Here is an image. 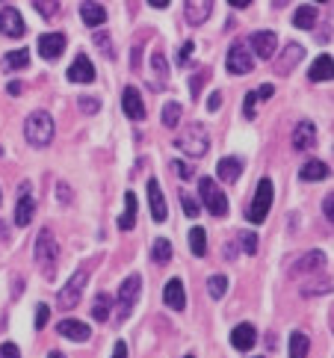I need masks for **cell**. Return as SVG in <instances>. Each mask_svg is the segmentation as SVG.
I'll return each mask as SVG.
<instances>
[{"label":"cell","mask_w":334,"mask_h":358,"mask_svg":"<svg viewBox=\"0 0 334 358\" xmlns=\"http://www.w3.org/2000/svg\"><path fill=\"white\" fill-rule=\"evenodd\" d=\"M175 145L181 151H187L190 157H204L207 148H210V133L202 121H192V125H187V130L175 140Z\"/></svg>","instance_id":"3"},{"label":"cell","mask_w":334,"mask_h":358,"mask_svg":"<svg viewBox=\"0 0 334 358\" xmlns=\"http://www.w3.org/2000/svg\"><path fill=\"white\" fill-rule=\"evenodd\" d=\"M181 113H183V107L178 101H169V104H163V113H160V119H163V125L169 130H175L181 125Z\"/></svg>","instance_id":"28"},{"label":"cell","mask_w":334,"mask_h":358,"mask_svg":"<svg viewBox=\"0 0 334 358\" xmlns=\"http://www.w3.org/2000/svg\"><path fill=\"white\" fill-rule=\"evenodd\" d=\"M109 311H113V308H109V296H107V293H98L95 302H92V317L98 320V323H107Z\"/></svg>","instance_id":"31"},{"label":"cell","mask_w":334,"mask_h":358,"mask_svg":"<svg viewBox=\"0 0 334 358\" xmlns=\"http://www.w3.org/2000/svg\"><path fill=\"white\" fill-rule=\"evenodd\" d=\"M9 95H21V83L12 80V83H9Z\"/></svg>","instance_id":"55"},{"label":"cell","mask_w":334,"mask_h":358,"mask_svg":"<svg viewBox=\"0 0 334 358\" xmlns=\"http://www.w3.org/2000/svg\"><path fill=\"white\" fill-rule=\"evenodd\" d=\"M27 66H30V54L24 51V47H21V51H9L6 59H3V68L6 71H21V68H27Z\"/></svg>","instance_id":"30"},{"label":"cell","mask_w":334,"mask_h":358,"mask_svg":"<svg viewBox=\"0 0 334 358\" xmlns=\"http://www.w3.org/2000/svg\"><path fill=\"white\" fill-rule=\"evenodd\" d=\"M163 302L172 308V311H183V308H187V290H183V281L181 278H172L169 285H166Z\"/></svg>","instance_id":"18"},{"label":"cell","mask_w":334,"mask_h":358,"mask_svg":"<svg viewBox=\"0 0 334 358\" xmlns=\"http://www.w3.org/2000/svg\"><path fill=\"white\" fill-rule=\"evenodd\" d=\"M314 3H328V0H314Z\"/></svg>","instance_id":"58"},{"label":"cell","mask_w":334,"mask_h":358,"mask_svg":"<svg viewBox=\"0 0 334 358\" xmlns=\"http://www.w3.org/2000/svg\"><path fill=\"white\" fill-rule=\"evenodd\" d=\"M326 267V255L323 252H308V255H302V258H296V264L290 267V276L296 278V276H311V273H319V269Z\"/></svg>","instance_id":"12"},{"label":"cell","mask_w":334,"mask_h":358,"mask_svg":"<svg viewBox=\"0 0 334 358\" xmlns=\"http://www.w3.org/2000/svg\"><path fill=\"white\" fill-rule=\"evenodd\" d=\"M36 9H39L45 18H51V15H56V0H36Z\"/></svg>","instance_id":"41"},{"label":"cell","mask_w":334,"mask_h":358,"mask_svg":"<svg viewBox=\"0 0 334 358\" xmlns=\"http://www.w3.org/2000/svg\"><path fill=\"white\" fill-rule=\"evenodd\" d=\"M47 317H51V308H47V305H36V329H45Z\"/></svg>","instance_id":"42"},{"label":"cell","mask_w":334,"mask_h":358,"mask_svg":"<svg viewBox=\"0 0 334 358\" xmlns=\"http://www.w3.org/2000/svg\"><path fill=\"white\" fill-rule=\"evenodd\" d=\"M66 51V36L63 33H42L39 36V54L42 59H56Z\"/></svg>","instance_id":"14"},{"label":"cell","mask_w":334,"mask_h":358,"mask_svg":"<svg viewBox=\"0 0 334 358\" xmlns=\"http://www.w3.org/2000/svg\"><path fill=\"white\" fill-rule=\"evenodd\" d=\"M255 107H257V95H255V92H249V95H245V104H243L245 119H255Z\"/></svg>","instance_id":"43"},{"label":"cell","mask_w":334,"mask_h":358,"mask_svg":"<svg viewBox=\"0 0 334 358\" xmlns=\"http://www.w3.org/2000/svg\"><path fill=\"white\" fill-rule=\"evenodd\" d=\"M308 350H311V341H308L305 331H293L290 335V358H308Z\"/></svg>","instance_id":"29"},{"label":"cell","mask_w":334,"mask_h":358,"mask_svg":"<svg viewBox=\"0 0 334 358\" xmlns=\"http://www.w3.org/2000/svg\"><path fill=\"white\" fill-rule=\"evenodd\" d=\"M249 3H252V0H231V6H237V9H245Z\"/></svg>","instance_id":"56"},{"label":"cell","mask_w":334,"mask_h":358,"mask_svg":"<svg viewBox=\"0 0 334 358\" xmlns=\"http://www.w3.org/2000/svg\"><path fill=\"white\" fill-rule=\"evenodd\" d=\"M249 45H252V54H257V59H272L278 51V36L272 30H257L249 36Z\"/></svg>","instance_id":"10"},{"label":"cell","mask_w":334,"mask_h":358,"mask_svg":"<svg viewBox=\"0 0 334 358\" xmlns=\"http://www.w3.org/2000/svg\"><path fill=\"white\" fill-rule=\"evenodd\" d=\"M80 18L86 21V27H101L107 21V9L101 3H83L80 6Z\"/></svg>","instance_id":"24"},{"label":"cell","mask_w":334,"mask_h":358,"mask_svg":"<svg viewBox=\"0 0 334 358\" xmlns=\"http://www.w3.org/2000/svg\"><path fill=\"white\" fill-rule=\"evenodd\" d=\"M269 207H272V181H269V178H264L261 184H257V193H255V199H252L249 219L261 225V222L266 219V214H269Z\"/></svg>","instance_id":"8"},{"label":"cell","mask_w":334,"mask_h":358,"mask_svg":"<svg viewBox=\"0 0 334 358\" xmlns=\"http://www.w3.org/2000/svg\"><path fill=\"white\" fill-rule=\"evenodd\" d=\"M80 110L83 113H98V110H101V101H98V98H92V95H80Z\"/></svg>","instance_id":"40"},{"label":"cell","mask_w":334,"mask_h":358,"mask_svg":"<svg viewBox=\"0 0 334 358\" xmlns=\"http://www.w3.org/2000/svg\"><path fill=\"white\" fill-rule=\"evenodd\" d=\"M0 202H3V193H0Z\"/></svg>","instance_id":"59"},{"label":"cell","mask_w":334,"mask_h":358,"mask_svg":"<svg viewBox=\"0 0 334 358\" xmlns=\"http://www.w3.org/2000/svg\"><path fill=\"white\" fill-rule=\"evenodd\" d=\"M151 258H154V264H166L169 258H172V243L169 240H154V249H151Z\"/></svg>","instance_id":"34"},{"label":"cell","mask_w":334,"mask_h":358,"mask_svg":"<svg viewBox=\"0 0 334 358\" xmlns=\"http://www.w3.org/2000/svg\"><path fill=\"white\" fill-rule=\"evenodd\" d=\"M240 172H243V160L240 157H222L219 160V166H216V175L219 181H225V184H234L240 178Z\"/></svg>","instance_id":"23"},{"label":"cell","mask_w":334,"mask_h":358,"mask_svg":"<svg viewBox=\"0 0 334 358\" xmlns=\"http://www.w3.org/2000/svg\"><path fill=\"white\" fill-rule=\"evenodd\" d=\"M139 288H142L139 276H128L125 281H121L119 296H116V323L128 320V314L133 311V305H136V296H139Z\"/></svg>","instance_id":"5"},{"label":"cell","mask_w":334,"mask_h":358,"mask_svg":"<svg viewBox=\"0 0 334 358\" xmlns=\"http://www.w3.org/2000/svg\"><path fill=\"white\" fill-rule=\"evenodd\" d=\"M323 214H326V219H328V225H331V219H334V199L328 195V199L323 202Z\"/></svg>","instance_id":"50"},{"label":"cell","mask_w":334,"mask_h":358,"mask_svg":"<svg viewBox=\"0 0 334 358\" xmlns=\"http://www.w3.org/2000/svg\"><path fill=\"white\" fill-rule=\"evenodd\" d=\"M207 290H210V296H213V299H222V296H225V290H228V278L225 276H213L207 281Z\"/></svg>","instance_id":"35"},{"label":"cell","mask_w":334,"mask_h":358,"mask_svg":"<svg viewBox=\"0 0 334 358\" xmlns=\"http://www.w3.org/2000/svg\"><path fill=\"white\" fill-rule=\"evenodd\" d=\"M148 3H151L154 9H166V6H169V0H148Z\"/></svg>","instance_id":"54"},{"label":"cell","mask_w":334,"mask_h":358,"mask_svg":"<svg viewBox=\"0 0 334 358\" xmlns=\"http://www.w3.org/2000/svg\"><path fill=\"white\" fill-rule=\"evenodd\" d=\"M192 51H195V45H192V42H183V45H181V54H178V63L187 66L190 57H192Z\"/></svg>","instance_id":"45"},{"label":"cell","mask_w":334,"mask_h":358,"mask_svg":"<svg viewBox=\"0 0 334 358\" xmlns=\"http://www.w3.org/2000/svg\"><path fill=\"white\" fill-rule=\"evenodd\" d=\"M0 33L9 36V39H21L24 33H27V27H24V18H21V12L18 9H0Z\"/></svg>","instance_id":"11"},{"label":"cell","mask_w":334,"mask_h":358,"mask_svg":"<svg viewBox=\"0 0 334 358\" xmlns=\"http://www.w3.org/2000/svg\"><path fill=\"white\" fill-rule=\"evenodd\" d=\"M172 169H175V172H178V178H183V181H192V178H195L192 166H187V163H172Z\"/></svg>","instance_id":"44"},{"label":"cell","mask_w":334,"mask_h":358,"mask_svg":"<svg viewBox=\"0 0 334 358\" xmlns=\"http://www.w3.org/2000/svg\"><path fill=\"white\" fill-rule=\"evenodd\" d=\"M210 12H213V0H187V3H183V15H187L192 27H202L210 18Z\"/></svg>","instance_id":"13"},{"label":"cell","mask_w":334,"mask_h":358,"mask_svg":"<svg viewBox=\"0 0 334 358\" xmlns=\"http://www.w3.org/2000/svg\"><path fill=\"white\" fill-rule=\"evenodd\" d=\"M305 57V51H302V45H287L281 51V57L275 59V71L278 74H290L293 68H296V63Z\"/></svg>","instance_id":"22"},{"label":"cell","mask_w":334,"mask_h":358,"mask_svg":"<svg viewBox=\"0 0 334 358\" xmlns=\"http://www.w3.org/2000/svg\"><path fill=\"white\" fill-rule=\"evenodd\" d=\"M0 358H21V350L15 343H0Z\"/></svg>","instance_id":"46"},{"label":"cell","mask_w":334,"mask_h":358,"mask_svg":"<svg viewBox=\"0 0 334 358\" xmlns=\"http://www.w3.org/2000/svg\"><path fill=\"white\" fill-rule=\"evenodd\" d=\"M219 107H222V92H213V95H210V101H207V110H210V113H216Z\"/></svg>","instance_id":"47"},{"label":"cell","mask_w":334,"mask_h":358,"mask_svg":"<svg viewBox=\"0 0 334 358\" xmlns=\"http://www.w3.org/2000/svg\"><path fill=\"white\" fill-rule=\"evenodd\" d=\"M231 343H234V350H240V352H249L255 343H257V331L249 326V323H240L237 329L231 331Z\"/></svg>","instance_id":"20"},{"label":"cell","mask_w":334,"mask_h":358,"mask_svg":"<svg viewBox=\"0 0 334 358\" xmlns=\"http://www.w3.org/2000/svg\"><path fill=\"white\" fill-rule=\"evenodd\" d=\"M56 331L63 338H68V341H74V343H83V341H89V326L86 323H80V320H71V317H66V320H59V326H56Z\"/></svg>","instance_id":"15"},{"label":"cell","mask_w":334,"mask_h":358,"mask_svg":"<svg viewBox=\"0 0 334 358\" xmlns=\"http://www.w3.org/2000/svg\"><path fill=\"white\" fill-rule=\"evenodd\" d=\"M121 107H125V116L133 119V121H139L145 119V104H142V95L136 86H128L125 95H121Z\"/></svg>","instance_id":"16"},{"label":"cell","mask_w":334,"mask_h":358,"mask_svg":"<svg viewBox=\"0 0 334 358\" xmlns=\"http://www.w3.org/2000/svg\"><path fill=\"white\" fill-rule=\"evenodd\" d=\"M95 42L104 47V57H113V47H109V42H107V36H104V33H98V36H95Z\"/></svg>","instance_id":"48"},{"label":"cell","mask_w":334,"mask_h":358,"mask_svg":"<svg viewBox=\"0 0 334 358\" xmlns=\"http://www.w3.org/2000/svg\"><path fill=\"white\" fill-rule=\"evenodd\" d=\"M204 74H207V71H199V74H195V77H192V95H199V89H202V80H204Z\"/></svg>","instance_id":"52"},{"label":"cell","mask_w":334,"mask_h":358,"mask_svg":"<svg viewBox=\"0 0 334 358\" xmlns=\"http://www.w3.org/2000/svg\"><path fill=\"white\" fill-rule=\"evenodd\" d=\"M36 214V202H33V184L24 181L18 187V204H15V225H30Z\"/></svg>","instance_id":"9"},{"label":"cell","mask_w":334,"mask_h":358,"mask_svg":"<svg viewBox=\"0 0 334 358\" xmlns=\"http://www.w3.org/2000/svg\"><path fill=\"white\" fill-rule=\"evenodd\" d=\"M36 264H39L45 278H54L56 264H59V243L51 228H42L36 237Z\"/></svg>","instance_id":"1"},{"label":"cell","mask_w":334,"mask_h":358,"mask_svg":"<svg viewBox=\"0 0 334 358\" xmlns=\"http://www.w3.org/2000/svg\"><path fill=\"white\" fill-rule=\"evenodd\" d=\"M151 66H154V74L160 80H166V74H169V63H166V57H163V51H154V57H151Z\"/></svg>","instance_id":"37"},{"label":"cell","mask_w":334,"mask_h":358,"mask_svg":"<svg viewBox=\"0 0 334 358\" xmlns=\"http://www.w3.org/2000/svg\"><path fill=\"white\" fill-rule=\"evenodd\" d=\"M47 358H66V355H63V352H56V350H54V352H51V355H47Z\"/></svg>","instance_id":"57"},{"label":"cell","mask_w":334,"mask_h":358,"mask_svg":"<svg viewBox=\"0 0 334 358\" xmlns=\"http://www.w3.org/2000/svg\"><path fill=\"white\" fill-rule=\"evenodd\" d=\"M308 77H311L314 83H323V80H331V54H323L314 59L311 71H308Z\"/></svg>","instance_id":"25"},{"label":"cell","mask_w":334,"mask_h":358,"mask_svg":"<svg viewBox=\"0 0 334 358\" xmlns=\"http://www.w3.org/2000/svg\"><path fill=\"white\" fill-rule=\"evenodd\" d=\"M71 199V190L66 187V184H59V202H68Z\"/></svg>","instance_id":"53"},{"label":"cell","mask_w":334,"mask_h":358,"mask_svg":"<svg viewBox=\"0 0 334 358\" xmlns=\"http://www.w3.org/2000/svg\"><path fill=\"white\" fill-rule=\"evenodd\" d=\"M199 195H202V204L210 211V216H225L228 214V199H225V193L219 190V184L213 178L199 181Z\"/></svg>","instance_id":"4"},{"label":"cell","mask_w":334,"mask_h":358,"mask_svg":"<svg viewBox=\"0 0 334 358\" xmlns=\"http://www.w3.org/2000/svg\"><path fill=\"white\" fill-rule=\"evenodd\" d=\"M0 3H3V0H0Z\"/></svg>","instance_id":"61"},{"label":"cell","mask_w":334,"mask_h":358,"mask_svg":"<svg viewBox=\"0 0 334 358\" xmlns=\"http://www.w3.org/2000/svg\"><path fill=\"white\" fill-rule=\"evenodd\" d=\"M24 137H27V142L33 148L51 145V140H54V119L47 116L45 110H36V113H30L27 121H24Z\"/></svg>","instance_id":"2"},{"label":"cell","mask_w":334,"mask_h":358,"mask_svg":"<svg viewBox=\"0 0 334 358\" xmlns=\"http://www.w3.org/2000/svg\"><path fill=\"white\" fill-rule=\"evenodd\" d=\"M225 66L231 74H237V77H243V74H249L252 66H255V54L245 47L243 42H234L228 47V59H225Z\"/></svg>","instance_id":"7"},{"label":"cell","mask_w":334,"mask_h":358,"mask_svg":"<svg viewBox=\"0 0 334 358\" xmlns=\"http://www.w3.org/2000/svg\"><path fill=\"white\" fill-rule=\"evenodd\" d=\"M240 243H243V252H245V255H257V234L240 231Z\"/></svg>","instance_id":"38"},{"label":"cell","mask_w":334,"mask_h":358,"mask_svg":"<svg viewBox=\"0 0 334 358\" xmlns=\"http://www.w3.org/2000/svg\"><path fill=\"white\" fill-rule=\"evenodd\" d=\"M328 290H331V278H319L314 285L302 288V296H319V293H328Z\"/></svg>","instance_id":"36"},{"label":"cell","mask_w":334,"mask_h":358,"mask_svg":"<svg viewBox=\"0 0 334 358\" xmlns=\"http://www.w3.org/2000/svg\"><path fill=\"white\" fill-rule=\"evenodd\" d=\"M133 225H136V195L125 193V214H121V219H119V228L130 231Z\"/></svg>","instance_id":"26"},{"label":"cell","mask_w":334,"mask_h":358,"mask_svg":"<svg viewBox=\"0 0 334 358\" xmlns=\"http://www.w3.org/2000/svg\"><path fill=\"white\" fill-rule=\"evenodd\" d=\"M255 95H257V101H264V98H269V95H272V86H269V83H264L261 89H255Z\"/></svg>","instance_id":"51"},{"label":"cell","mask_w":334,"mask_h":358,"mask_svg":"<svg viewBox=\"0 0 334 358\" xmlns=\"http://www.w3.org/2000/svg\"><path fill=\"white\" fill-rule=\"evenodd\" d=\"M86 281H89V269H86V267H80L77 273H74V276L66 281V288L59 290V296H56V302H59V308H63V311H71V308H77Z\"/></svg>","instance_id":"6"},{"label":"cell","mask_w":334,"mask_h":358,"mask_svg":"<svg viewBox=\"0 0 334 358\" xmlns=\"http://www.w3.org/2000/svg\"><path fill=\"white\" fill-rule=\"evenodd\" d=\"M299 175H302V181H323V178H328V166L323 160H311V163L302 166Z\"/></svg>","instance_id":"27"},{"label":"cell","mask_w":334,"mask_h":358,"mask_svg":"<svg viewBox=\"0 0 334 358\" xmlns=\"http://www.w3.org/2000/svg\"><path fill=\"white\" fill-rule=\"evenodd\" d=\"M187 358H192V355H187Z\"/></svg>","instance_id":"60"},{"label":"cell","mask_w":334,"mask_h":358,"mask_svg":"<svg viewBox=\"0 0 334 358\" xmlns=\"http://www.w3.org/2000/svg\"><path fill=\"white\" fill-rule=\"evenodd\" d=\"M314 21H317V9H314V6H299V9H296L293 24H296V27H299V30L314 27Z\"/></svg>","instance_id":"32"},{"label":"cell","mask_w":334,"mask_h":358,"mask_svg":"<svg viewBox=\"0 0 334 358\" xmlns=\"http://www.w3.org/2000/svg\"><path fill=\"white\" fill-rule=\"evenodd\" d=\"M68 80H71V83H92V80H95V68H92V63H89V57H86V54H80V57L71 63Z\"/></svg>","instance_id":"19"},{"label":"cell","mask_w":334,"mask_h":358,"mask_svg":"<svg viewBox=\"0 0 334 358\" xmlns=\"http://www.w3.org/2000/svg\"><path fill=\"white\" fill-rule=\"evenodd\" d=\"M148 204H151V219L154 222H166L169 207H166V199H163V193H160V184L154 178L148 181Z\"/></svg>","instance_id":"17"},{"label":"cell","mask_w":334,"mask_h":358,"mask_svg":"<svg viewBox=\"0 0 334 358\" xmlns=\"http://www.w3.org/2000/svg\"><path fill=\"white\" fill-rule=\"evenodd\" d=\"M181 207H183V214H187L190 219L199 216V202H195L192 195H187V193H181Z\"/></svg>","instance_id":"39"},{"label":"cell","mask_w":334,"mask_h":358,"mask_svg":"<svg viewBox=\"0 0 334 358\" xmlns=\"http://www.w3.org/2000/svg\"><path fill=\"white\" fill-rule=\"evenodd\" d=\"M113 358H128V343H125V341H116V347H113Z\"/></svg>","instance_id":"49"},{"label":"cell","mask_w":334,"mask_h":358,"mask_svg":"<svg viewBox=\"0 0 334 358\" xmlns=\"http://www.w3.org/2000/svg\"><path fill=\"white\" fill-rule=\"evenodd\" d=\"M317 145V128L314 121H299L293 130V148H299V151H305V148H314Z\"/></svg>","instance_id":"21"},{"label":"cell","mask_w":334,"mask_h":358,"mask_svg":"<svg viewBox=\"0 0 334 358\" xmlns=\"http://www.w3.org/2000/svg\"><path fill=\"white\" fill-rule=\"evenodd\" d=\"M190 249H192L195 258L207 255V234H204V228H192L190 231Z\"/></svg>","instance_id":"33"}]
</instances>
